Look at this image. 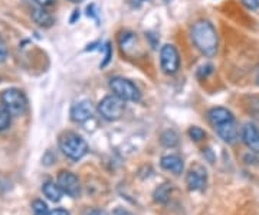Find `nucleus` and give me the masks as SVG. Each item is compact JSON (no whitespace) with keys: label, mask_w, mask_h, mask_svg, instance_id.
<instances>
[{"label":"nucleus","mask_w":259,"mask_h":215,"mask_svg":"<svg viewBox=\"0 0 259 215\" xmlns=\"http://www.w3.org/2000/svg\"><path fill=\"white\" fill-rule=\"evenodd\" d=\"M192 41H193L194 47L197 48L204 56L212 58L218 54L219 37L210 22H207V20L196 22L192 28Z\"/></svg>","instance_id":"1"},{"label":"nucleus","mask_w":259,"mask_h":215,"mask_svg":"<svg viewBox=\"0 0 259 215\" xmlns=\"http://www.w3.org/2000/svg\"><path fill=\"white\" fill-rule=\"evenodd\" d=\"M59 148L64 152L66 158L71 160H79L82 159L83 156L88 152V145L83 140L82 137L76 133L68 131L64 133L59 139Z\"/></svg>","instance_id":"2"},{"label":"nucleus","mask_w":259,"mask_h":215,"mask_svg":"<svg viewBox=\"0 0 259 215\" xmlns=\"http://www.w3.org/2000/svg\"><path fill=\"white\" fill-rule=\"evenodd\" d=\"M110 88L112 93L117 97H120L124 101H134L137 103L141 100V93H140L139 87L134 84L133 81H130L127 78L122 77H114L110 81Z\"/></svg>","instance_id":"3"},{"label":"nucleus","mask_w":259,"mask_h":215,"mask_svg":"<svg viewBox=\"0 0 259 215\" xmlns=\"http://www.w3.org/2000/svg\"><path fill=\"white\" fill-rule=\"evenodd\" d=\"M124 110H125V101L121 100L115 94L104 97L98 104V112L102 119H105L107 122L120 120L121 116L124 114Z\"/></svg>","instance_id":"4"},{"label":"nucleus","mask_w":259,"mask_h":215,"mask_svg":"<svg viewBox=\"0 0 259 215\" xmlns=\"http://www.w3.org/2000/svg\"><path fill=\"white\" fill-rule=\"evenodd\" d=\"M2 104L3 107L10 113V116H22L26 112L28 107V100L25 94L18 88H9L2 94Z\"/></svg>","instance_id":"5"},{"label":"nucleus","mask_w":259,"mask_h":215,"mask_svg":"<svg viewBox=\"0 0 259 215\" xmlns=\"http://www.w3.org/2000/svg\"><path fill=\"white\" fill-rule=\"evenodd\" d=\"M160 64L163 73L167 75H175L180 68V55L175 45L167 44L160 51Z\"/></svg>","instance_id":"6"},{"label":"nucleus","mask_w":259,"mask_h":215,"mask_svg":"<svg viewBox=\"0 0 259 215\" xmlns=\"http://www.w3.org/2000/svg\"><path fill=\"white\" fill-rule=\"evenodd\" d=\"M58 185L64 191V194L69 195L71 198H78L81 194V185H79V179L78 176L68 172V170H62L58 175Z\"/></svg>","instance_id":"7"},{"label":"nucleus","mask_w":259,"mask_h":215,"mask_svg":"<svg viewBox=\"0 0 259 215\" xmlns=\"http://www.w3.org/2000/svg\"><path fill=\"white\" fill-rule=\"evenodd\" d=\"M186 184L190 191H203L207 184V173L206 169L200 165H194L193 168L186 175Z\"/></svg>","instance_id":"8"},{"label":"nucleus","mask_w":259,"mask_h":215,"mask_svg":"<svg viewBox=\"0 0 259 215\" xmlns=\"http://www.w3.org/2000/svg\"><path fill=\"white\" fill-rule=\"evenodd\" d=\"M94 116V105L91 101L83 100L72 105L71 109V119L75 123H85L90 119H93Z\"/></svg>","instance_id":"9"},{"label":"nucleus","mask_w":259,"mask_h":215,"mask_svg":"<svg viewBox=\"0 0 259 215\" xmlns=\"http://www.w3.org/2000/svg\"><path fill=\"white\" fill-rule=\"evenodd\" d=\"M242 140L252 152L259 153V130L253 123H246L242 127Z\"/></svg>","instance_id":"10"},{"label":"nucleus","mask_w":259,"mask_h":215,"mask_svg":"<svg viewBox=\"0 0 259 215\" xmlns=\"http://www.w3.org/2000/svg\"><path fill=\"white\" fill-rule=\"evenodd\" d=\"M214 130H216V133L219 134V137H221L223 141H226V143H229V145L235 143V141L238 140V137H239V130H238V126H236L235 119L226 123H222V124H219V126H216Z\"/></svg>","instance_id":"11"},{"label":"nucleus","mask_w":259,"mask_h":215,"mask_svg":"<svg viewBox=\"0 0 259 215\" xmlns=\"http://www.w3.org/2000/svg\"><path fill=\"white\" fill-rule=\"evenodd\" d=\"M207 119H209V123L212 124L213 127H216V126H219L222 123L233 120L235 117H233L232 112H229L225 107H213L212 110H209V113H207Z\"/></svg>","instance_id":"12"},{"label":"nucleus","mask_w":259,"mask_h":215,"mask_svg":"<svg viewBox=\"0 0 259 215\" xmlns=\"http://www.w3.org/2000/svg\"><path fill=\"white\" fill-rule=\"evenodd\" d=\"M160 165L161 168L167 170V172H171L175 175H180L185 169V165H183V160L180 159L176 155H167V156H163L161 160H160Z\"/></svg>","instance_id":"13"},{"label":"nucleus","mask_w":259,"mask_h":215,"mask_svg":"<svg viewBox=\"0 0 259 215\" xmlns=\"http://www.w3.org/2000/svg\"><path fill=\"white\" fill-rule=\"evenodd\" d=\"M32 19L35 20V23L39 25L40 28H49L54 23L52 15L47 12L45 9H35L32 12Z\"/></svg>","instance_id":"14"},{"label":"nucleus","mask_w":259,"mask_h":215,"mask_svg":"<svg viewBox=\"0 0 259 215\" xmlns=\"http://www.w3.org/2000/svg\"><path fill=\"white\" fill-rule=\"evenodd\" d=\"M42 191L54 202H59L61 198H62V194H64V191L61 189V187L58 184H55V182H52V181H48L47 184H44Z\"/></svg>","instance_id":"15"},{"label":"nucleus","mask_w":259,"mask_h":215,"mask_svg":"<svg viewBox=\"0 0 259 215\" xmlns=\"http://www.w3.org/2000/svg\"><path fill=\"white\" fill-rule=\"evenodd\" d=\"M160 141L166 148H175L179 145V134L175 130H166L161 134Z\"/></svg>","instance_id":"16"},{"label":"nucleus","mask_w":259,"mask_h":215,"mask_svg":"<svg viewBox=\"0 0 259 215\" xmlns=\"http://www.w3.org/2000/svg\"><path fill=\"white\" fill-rule=\"evenodd\" d=\"M170 191H171V187H170L168 184L161 185V187L156 191V201H157V202H161V204L167 202V199L170 197Z\"/></svg>","instance_id":"17"},{"label":"nucleus","mask_w":259,"mask_h":215,"mask_svg":"<svg viewBox=\"0 0 259 215\" xmlns=\"http://www.w3.org/2000/svg\"><path fill=\"white\" fill-rule=\"evenodd\" d=\"M32 209H33V215H49L48 205L44 201H40V199H36L32 204Z\"/></svg>","instance_id":"18"},{"label":"nucleus","mask_w":259,"mask_h":215,"mask_svg":"<svg viewBox=\"0 0 259 215\" xmlns=\"http://www.w3.org/2000/svg\"><path fill=\"white\" fill-rule=\"evenodd\" d=\"M10 126V113L3 107L0 105V131L8 129Z\"/></svg>","instance_id":"19"},{"label":"nucleus","mask_w":259,"mask_h":215,"mask_svg":"<svg viewBox=\"0 0 259 215\" xmlns=\"http://www.w3.org/2000/svg\"><path fill=\"white\" fill-rule=\"evenodd\" d=\"M189 136H190L192 140L200 141L206 137V131L203 129H200V127H197V126H193V127L189 129Z\"/></svg>","instance_id":"20"},{"label":"nucleus","mask_w":259,"mask_h":215,"mask_svg":"<svg viewBox=\"0 0 259 215\" xmlns=\"http://www.w3.org/2000/svg\"><path fill=\"white\" fill-rule=\"evenodd\" d=\"M111 56H112V47L111 44L108 42L107 45H105V55H104V61H102L100 66L101 68H105V66L110 64V61H111Z\"/></svg>","instance_id":"21"},{"label":"nucleus","mask_w":259,"mask_h":215,"mask_svg":"<svg viewBox=\"0 0 259 215\" xmlns=\"http://www.w3.org/2000/svg\"><path fill=\"white\" fill-rule=\"evenodd\" d=\"M243 6L249 10H258L259 9V0H242Z\"/></svg>","instance_id":"22"},{"label":"nucleus","mask_w":259,"mask_h":215,"mask_svg":"<svg viewBox=\"0 0 259 215\" xmlns=\"http://www.w3.org/2000/svg\"><path fill=\"white\" fill-rule=\"evenodd\" d=\"M8 55V51H6V47H5V44L2 42V39H0V61H3L5 58Z\"/></svg>","instance_id":"23"},{"label":"nucleus","mask_w":259,"mask_h":215,"mask_svg":"<svg viewBox=\"0 0 259 215\" xmlns=\"http://www.w3.org/2000/svg\"><path fill=\"white\" fill-rule=\"evenodd\" d=\"M111 215H133V214L128 212L127 209H124V208H117V209H114V211H112Z\"/></svg>","instance_id":"24"},{"label":"nucleus","mask_w":259,"mask_h":215,"mask_svg":"<svg viewBox=\"0 0 259 215\" xmlns=\"http://www.w3.org/2000/svg\"><path fill=\"white\" fill-rule=\"evenodd\" d=\"M37 5H40V6H49V5H52L55 0H35Z\"/></svg>","instance_id":"25"},{"label":"nucleus","mask_w":259,"mask_h":215,"mask_svg":"<svg viewBox=\"0 0 259 215\" xmlns=\"http://www.w3.org/2000/svg\"><path fill=\"white\" fill-rule=\"evenodd\" d=\"M49 215H69V212H68L66 209H61V208H59V209H55V211H52V212H51Z\"/></svg>","instance_id":"26"},{"label":"nucleus","mask_w":259,"mask_h":215,"mask_svg":"<svg viewBox=\"0 0 259 215\" xmlns=\"http://www.w3.org/2000/svg\"><path fill=\"white\" fill-rule=\"evenodd\" d=\"M88 215H108L107 212H104V211H101V209H94V211H91Z\"/></svg>","instance_id":"27"},{"label":"nucleus","mask_w":259,"mask_h":215,"mask_svg":"<svg viewBox=\"0 0 259 215\" xmlns=\"http://www.w3.org/2000/svg\"><path fill=\"white\" fill-rule=\"evenodd\" d=\"M76 19H79V10H74V16L71 19V23H74Z\"/></svg>","instance_id":"28"},{"label":"nucleus","mask_w":259,"mask_h":215,"mask_svg":"<svg viewBox=\"0 0 259 215\" xmlns=\"http://www.w3.org/2000/svg\"><path fill=\"white\" fill-rule=\"evenodd\" d=\"M69 2H72V3H79V2H82V0H69Z\"/></svg>","instance_id":"29"},{"label":"nucleus","mask_w":259,"mask_h":215,"mask_svg":"<svg viewBox=\"0 0 259 215\" xmlns=\"http://www.w3.org/2000/svg\"><path fill=\"white\" fill-rule=\"evenodd\" d=\"M256 83H258V85H259V73H258V75H256Z\"/></svg>","instance_id":"30"}]
</instances>
